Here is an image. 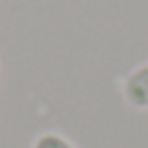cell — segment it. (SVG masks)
<instances>
[{
    "mask_svg": "<svg viewBox=\"0 0 148 148\" xmlns=\"http://www.w3.org/2000/svg\"><path fill=\"white\" fill-rule=\"evenodd\" d=\"M122 99L133 109H148V62L135 65L122 81Z\"/></svg>",
    "mask_w": 148,
    "mask_h": 148,
    "instance_id": "6da1fadb",
    "label": "cell"
},
{
    "mask_svg": "<svg viewBox=\"0 0 148 148\" xmlns=\"http://www.w3.org/2000/svg\"><path fill=\"white\" fill-rule=\"evenodd\" d=\"M31 148H78L68 135L62 133H55V130H47V133H39L34 138Z\"/></svg>",
    "mask_w": 148,
    "mask_h": 148,
    "instance_id": "7a4b0ae2",
    "label": "cell"
}]
</instances>
